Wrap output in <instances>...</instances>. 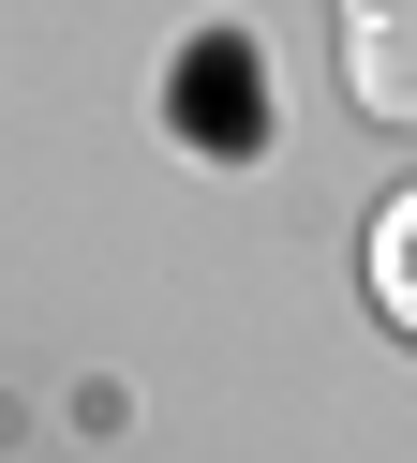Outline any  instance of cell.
Listing matches in <instances>:
<instances>
[{
    "instance_id": "cell-1",
    "label": "cell",
    "mask_w": 417,
    "mask_h": 463,
    "mask_svg": "<svg viewBox=\"0 0 417 463\" xmlns=\"http://www.w3.org/2000/svg\"><path fill=\"white\" fill-rule=\"evenodd\" d=\"M343 90L387 135H417V0H343Z\"/></svg>"
},
{
    "instance_id": "cell-2",
    "label": "cell",
    "mask_w": 417,
    "mask_h": 463,
    "mask_svg": "<svg viewBox=\"0 0 417 463\" xmlns=\"http://www.w3.org/2000/svg\"><path fill=\"white\" fill-rule=\"evenodd\" d=\"M194 150H268V61L238 75V45H194Z\"/></svg>"
},
{
    "instance_id": "cell-3",
    "label": "cell",
    "mask_w": 417,
    "mask_h": 463,
    "mask_svg": "<svg viewBox=\"0 0 417 463\" xmlns=\"http://www.w3.org/2000/svg\"><path fill=\"white\" fill-rule=\"evenodd\" d=\"M373 314L417 344V194H387V210H373Z\"/></svg>"
}]
</instances>
